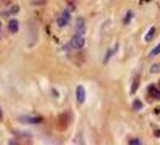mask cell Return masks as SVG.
Instances as JSON below:
<instances>
[{"instance_id": "4fadbf2b", "label": "cell", "mask_w": 160, "mask_h": 145, "mask_svg": "<svg viewBox=\"0 0 160 145\" xmlns=\"http://www.w3.org/2000/svg\"><path fill=\"white\" fill-rule=\"evenodd\" d=\"M57 24H58L59 27H65V25L68 24V22L65 21V19H64V18H63V17L60 16V17H59V18H57Z\"/></svg>"}, {"instance_id": "2e32d148", "label": "cell", "mask_w": 160, "mask_h": 145, "mask_svg": "<svg viewBox=\"0 0 160 145\" xmlns=\"http://www.w3.org/2000/svg\"><path fill=\"white\" fill-rule=\"evenodd\" d=\"M129 144H131V145H140V144H141V142H140V139H131V140L129 142Z\"/></svg>"}, {"instance_id": "7c38bea8", "label": "cell", "mask_w": 160, "mask_h": 145, "mask_svg": "<svg viewBox=\"0 0 160 145\" xmlns=\"http://www.w3.org/2000/svg\"><path fill=\"white\" fill-rule=\"evenodd\" d=\"M62 17L64 18L65 21L68 22V23L70 22V18H71V16H70V12H69L68 10H64V11H63V13H62Z\"/></svg>"}, {"instance_id": "ac0fdd59", "label": "cell", "mask_w": 160, "mask_h": 145, "mask_svg": "<svg viewBox=\"0 0 160 145\" xmlns=\"http://www.w3.org/2000/svg\"><path fill=\"white\" fill-rule=\"evenodd\" d=\"M2 120V111H1V108H0V121Z\"/></svg>"}, {"instance_id": "277c9868", "label": "cell", "mask_w": 160, "mask_h": 145, "mask_svg": "<svg viewBox=\"0 0 160 145\" xmlns=\"http://www.w3.org/2000/svg\"><path fill=\"white\" fill-rule=\"evenodd\" d=\"M76 98H77V102L81 104L84 103V100H86V89L81 85L76 87Z\"/></svg>"}, {"instance_id": "7a4b0ae2", "label": "cell", "mask_w": 160, "mask_h": 145, "mask_svg": "<svg viewBox=\"0 0 160 145\" xmlns=\"http://www.w3.org/2000/svg\"><path fill=\"white\" fill-rule=\"evenodd\" d=\"M19 120L24 122V123H32V125H36V123H41L42 122V117L41 116H21Z\"/></svg>"}, {"instance_id": "5bb4252c", "label": "cell", "mask_w": 160, "mask_h": 145, "mask_svg": "<svg viewBox=\"0 0 160 145\" xmlns=\"http://www.w3.org/2000/svg\"><path fill=\"white\" fill-rule=\"evenodd\" d=\"M132 16H134V15H132V12H131V11H129L128 13H127V17L124 18V24H128L129 22H130V19H131V17Z\"/></svg>"}, {"instance_id": "9a60e30c", "label": "cell", "mask_w": 160, "mask_h": 145, "mask_svg": "<svg viewBox=\"0 0 160 145\" xmlns=\"http://www.w3.org/2000/svg\"><path fill=\"white\" fill-rule=\"evenodd\" d=\"M160 72V65L155 64L151 68V72Z\"/></svg>"}, {"instance_id": "6da1fadb", "label": "cell", "mask_w": 160, "mask_h": 145, "mask_svg": "<svg viewBox=\"0 0 160 145\" xmlns=\"http://www.w3.org/2000/svg\"><path fill=\"white\" fill-rule=\"evenodd\" d=\"M70 44H71L72 48H75V50H80V48H82L83 46H84L86 41H84V39H83V35L76 34V35L71 39Z\"/></svg>"}, {"instance_id": "8fae6325", "label": "cell", "mask_w": 160, "mask_h": 145, "mask_svg": "<svg viewBox=\"0 0 160 145\" xmlns=\"http://www.w3.org/2000/svg\"><path fill=\"white\" fill-rule=\"evenodd\" d=\"M18 11H19V6H18V5H12L11 8L8 10V12L10 13V15H16Z\"/></svg>"}, {"instance_id": "52a82bcc", "label": "cell", "mask_w": 160, "mask_h": 145, "mask_svg": "<svg viewBox=\"0 0 160 145\" xmlns=\"http://www.w3.org/2000/svg\"><path fill=\"white\" fill-rule=\"evenodd\" d=\"M149 94L154 98V99H159L160 100V91L155 86H149Z\"/></svg>"}, {"instance_id": "ba28073f", "label": "cell", "mask_w": 160, "mask_h": 145, "mask_svg": "<svg viewBox=\"0 0 160 145\" xmlns=\"http://www.w3.org/2000/svg\"><path fill=\"white\" fill-rule=\"evenodd\" d=\"M154 34H155V28H154V27H151L149 30H148L147 34H146V36H144V40L147 41V42L152 41V39L154 38Z\"/></svg>"}, {"instance_id": "3957f363", "label": "cell", "mask_w": 160, "mask_h": 145, "mask_svg": "<svg viewBox=\"0 0 160 145\" xmlns=\"http://www.w3.org/2000/svg\"><path fill=\"white\" fill-rule=\"evenodd\" d=\"M75 29H76V33L80 34V35H83V34L86 33V21H84L82 17H78V18L76 19Z\"/></svg>"}, {"instance_id": "30bf717a", "label": "cell", "mask_w": 160, "mask_h": 145, "mask_svg": "<svg viewBox=\"0 0 160 145\" xmlns=\"http://www.w3.org/2000/svg\"><path fill=\"white\" fill-rule=\"evenodd\" d=\"M158 55H160V44H158V45L151 51V55H149V56L155 57V56H158Z\"/></svg>"}, {"instance_id": "ffe728a7", "label": "cell", "mask_w": 160, "mask_h": 145, "mask_svg": "<svg viewBox=\"0 0 160 145\" xmlns=\"http://www.w3.org/2000/svg\"><path fill=\"white\" fill-rule=\"evenodd\" d=\"M159 85H160V82H159Z\"/></svg>"}, {"instance_id": "5b68a950", "label": "cell", "mask_w": 160, "mask_h": 145, "mask_svg": "<svg viewBox=\"0 0 160 145\" xmlns=\"http://www.w3.org/2000/svg\"><path fill=\"white\" fill-rule=\"evenodd\" d=\"M8 28L12 34H16V33L18 32V29H19V23H18V21H17V19H11V21L8 22Z\"/></svg>"}, {"instance_id": "d6986e66", "label": "cell", "mask_w": 160, "mask_h": 145, "mask_svg": "<svg viewBox=\"0 0 160 145\" xmlns=\"http://www.w3.org/2000/svg\"><path fill=\"white\" fill-rule=\"evenodd\" d=\"M0 29H1V22H0Z\"/></svg>"}, {"instance_id": "e0dca14e", "label": "cell", "mask_w": 160, "mask_h": 145, "mask_svg": "<svg viewBox=\"0 0 160 145\" xmlns=\"http://www.w3.org/2000/svg\"><path fill=\"white\" fill-rule=\"evenodd\" d=\"M154 134H155V136H158V137H160V129H157V131L154 132Z\"/></svg>"}, {"instance_id": "9c48e42d", "label": "cell", "mask_w": 160, "mask_h": 145, "mask_svg": "<svg viewBox=\"0 0 160 145\" xmlns=\"http://www.w3.org/2000/svg\"><path fill=\"white\" fill-rule=\"evenodd\" d=\"M142 108H143V104H142V102H141L140 99H135V100L132 102V109H134V110L138 111V110H141Z\"/></svg>"}, {"instance_id": "8992f818", "label": "cell", "mask_w": 160, "mask_h": 145, "mask_svg": "<svg viewBox=\"0 0 160 145\" xmlns=\"http://www.w3.org/2000/svg\"><path fill=\"white\" fill-rule=\"evenodd\" d=\"M140 75H136L135 78H134V80H132V83H131V89H130V93L131 94H134V93H136V91L138 89V86H140Z\"/></svg>"}]
</instances>
